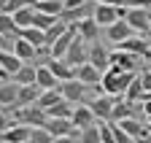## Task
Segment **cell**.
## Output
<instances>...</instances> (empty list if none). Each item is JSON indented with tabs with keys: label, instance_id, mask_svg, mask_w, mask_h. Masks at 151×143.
Returning <instances> with one entry per match:
<instances>
[{
	"label": "cell",
	"instance_id": "1",
	"mask_svg": "<svg viewBox=\"0 0 151 143\" xmlns=\"http://www.w3.org/2000/svg\"><path fill=\"white\" fill-rule=\"evenodd\" d=\"M138 73H132V70H116V68H108L105 73H103V92L113 95V97H124L127 92V86L135 81Z\"/></svg>",
	"mask_w": 151,
	"mask_h": 143
},
{
	"label": "cell",
	"instance_id": "2",
	"mask_svg": "<svg viewBox=\"0 0 151 143\" xmlns=\"http://www.w3.org/2000/svg\"><path fill=\"white\" fill-rule=\"evenodd\" d=\"M11 116H14V121L30 124V127H46V121H49V111L41 108L38 103L22 105V108H11Z\"/></svg>",
	"mask_w": 151,
	"mask_h": 143
},
{
	"label": "cell",
	"instance_id": "3",
	"mask_svg": "<svg viewBox=\"0 0 151 143\" xmlns=\"http://www.w3.org/2000/svg\"><path fill=\"white\" fill-rule=\"evenodd\" d=\"M127 6H108V3H97L94 8V19L100 27H111L116 19H127Z\"/></svg>",
	"mask_w": 151,
	"mask_h": 143
},
{
	"label": "cell",
	"instance_id": "4",
	"mask_svg": "<svg viewBox=\"0 0 151 143\" xmlns=\"http://www.w3.org/2000/svg\"><path fill=\"white\" fill-rule=\"evenodd\" d=\"M127 22L132 24L138 35L151 38V8H129L127 11Z\"/></svg>",
	"mask_w": 151,
	"mask_h": 143
},
{
	"label": "cell",
	"instance_id": "5",
	"mask_svg": "<svg viewBox=\"0 0 151 143\" xmlns=\"http://www.w3.org/2000/svg\"><path fill=\"white\" fill-rule=\"evenodd\" d=\"M116 100H119V97H113V95L103 92V95H97V97H94L89 105H92L94 116H97L100 121H111V119H113V105H116Z\"/></svg>",
	"mask_w": 151,
	"mask_h": 143
},
{
	"label": "cell",
	"instance_id": "6",
	"mask_svg": "<svg viewBox=\"0 0 151 143\" xmlns=\"http://www.w3.org/2000/svg\"><path fill=\"white\" fill-rule=\"evenodd\" d=\"M76 35H78V24H76V22H70V24H68V30H65L60 38L51 43L49 54H51V57H65V54H68V49H70V43L76 41Z\"/></svg>",
	"mask_w": 151,
	"mask_h": 143
},
{
	"label": "cell",
	"instance_id": "7",
	"mask_svg": "<svg viewBox=\"0 0 151 143\" xmlns=\"http://www.w3.org/2000/svg\"><path fill=\"white\" fill-rule=\"evenodd\" d=\"M62 60H65V62H70L73 68H78V65L89 62V46H86V41L81 38V35H76V41L70 43V49H68V54H65Z\"/></svg>",
	"mask_w": 151,
	"mask_h": 143
},
{
	"label": "cell",
	"instance_id": "8",
	"mask_svg": "<svg viewBox=\"0 0 151 143\" xmlns=\"http://www.w3.org/2000/svg\"><path fill=\"white\" fill-rule=\"evenodd\" d=\"M143 57L138 54H132V51H124L116 46V51L111 54V68H116V70H132V73H138V62Z\"/></svg>",
	"mask_w": 151,
	"mask_h": 143
},
{
	"label": "cell",
	"instance_id": "9",
	"mask_svg": "<svg viewBox=\"0 0 151 143\" xmlns=\"http://www.w3.org/2000/svg\"><path fill=\"white\" fill-rule=\"evenodd\" d=\"M60 89H62V97L65 100H70V103H84V97H86V92H89V86L84 84V81H78V78H70V81H62L60 84Z\"/></svg>",
	"mask_w": 151,
	"mask_h": 143
},
{
	"label": "cell",
	"instance_id": "10",
	"mask_svg": "<svg viewBox=\"0 0 151 143\" xmlns=\"http://www.w3.org/2000/svg\"><path fill=\"white\" fill-rule=\"evenodd\" d=\"M76 78L84 81L86 86H97V84H103V70L94 68L92 62H84V65L76 68Z\"/></svg>",
	"mask_w": 151,
	"mask_h": 143
},
{
	"label": "cell",
	"instance_id": "11",
	"mask_svg": "<svg viewBox=\"0 0 151 143\" xmlns=\"http://www.w3.org/2000/svg\"><path fill=\"white\" fill-rule=\"evenodd\" d=\"M46 65L51 68V73L60 78V81H70V78H76V68H73L70 62H65L62 57H51V54H49Z\"/></svg>",
	"mask_w": 151,
	"mask_h": 143
},
{
	"label": "cell",
	"instance_id": "12",
	"mask_svg": "<svg viewBox=\"0 0 151 143\" xmlns=\"http://www.w3.org/2000/svg\"><path fill=\"white\" fill-rule=\"evenodd\" d=\"M46 130L54 135V138H60V135H73L76 130V124H73V119H62V116H49V121H46Z\"/></svg>",
	"mask_w": 151,
	"mask_h": 143
},
{
	"label": "cell",
	"instance_id": "13",
	"mask_svg": "<svg viewBox=\"0 0 151 143\" xmlns=\"http://www.w3.org/2000/svg\"><path fill=\"white\" fill-rule=\"evenodd\" d=\"M105 32H108V41H113V43H122L129 35H135V30H132V24L127 19H116L111 27H105Z\"/></svg>",
	"mask_w": 151,
	"mask_h": 143
},
{
	"label": "cell",
	"instance_id": "14",
	"mask_svg": "<svg viewBox=\"0 0 151 143\" xmlns=\"http://www.w3.org/2000/svg\"><path fill=\"white\" fill-rule=\"evenodd\" d=\"M94 8H97V0H89V3L78 6V8H65L62 11V19L70 24V22H81L86 16H94Z\"/></svg>",
	"mask_w": 151,
	"mask_h": 143
},
{
	"label": "cell",
	"instance_id": "15",
	"mask_svg": "<svg viewBox=\"0 0 151 143\" xmlns=\"http://www.w3.org/2000/svg\"><path fill=\"white\" fill-rule=\"evenodd\" d=\"M73 124H76V127H78V130H84V127H89V124H94V121H97V116H94V111H92V105H84V103H78V105H76V108H73Z\"/></svg>",
	"mask_w": 151,
	"mask_h": 143
},
{
	"label": "cell",
	"instance_id": "16",
	"mask_svg": "<svg viewBox=\"0 0 151 143\" xmlns=\"http://www.w3.org/2000/svg\"><path fill=\"white\" fill-rule=\"evenodd\" d=\"M89 62H92L94 68H100L103 73L111 68V54L105 51V46H103V43H97V41H94V43L89 46Z\"/></svg>",
	"mask_w": 151,
	"mask_h": 143
},
{
	"label": "cell",
	"instance_id": "17",
	"mask_svg": "<svg viewBox=\"0 0 151 143\" xmlns=\"http://www.w3.org/2000/svg\"><path fill=\"white\" fill-rule=\"evenodd\" d=\"M41 92H43V89L38 86V84H22V86H19V97H16V105H14V108H22V105L38 103Z\"/></svg>",
	"mask_w": 151,
	"mask_h": 143
},
{
	"label": "cell",
	"instance_id": "18",
	"mask_svg": "<svg viewBox=\"0 0 151 143\" xmlns=\"http://www.w3.org/2000/svg\"><path fill=\"white\" fill-rule=\"evenodd\" d=\"M19 86L22 84H16L14 78L8 81H0V105H8V108H14L16 105V97H19Z\"/></svg>",
	"mask_w": 151,
	"mask_h": 143
},
{
	"label": "cell",
	"instance_id": "19",
	"mask_svg": "<svg viewBox=\"0 0 151 143\" xmlns=\"http://www.w3.org/2000/svg\"><path fill=\"white\" fill-rule=\"evenodd\" d=\"M30 132H32V127L30 124H22V121H14L11 127L3 132V138L8 140V143H24V140H30Z\"/></svg>",
	"mask_w": 151,
	"mask_h": 143
},
{
	"label": "cell",
	"instance_id": "20",
	"mask_svg": "<svg viewBox=\"0 0 151 143\" xmlns=\"http://www.w3.org/2000/svg\"><path fill=\"white\" fill-rule=\"evenodd\" d=\"M0 32L6 35V41H16L19 35H22V27H19L16 22H14V16L11 14H6V11H0Z\"/></svg>",
	"mask_w": 151,
	"mask_h": 143
},
{
	"label": "cell",
	"instance_id": "21",
	"mask_svg": "<svg viewBox=\"0 0 151 143\" xmlns=\"http://www.w3.org/2000/svg\"><path fill=\"white\" fill-rule=\"evenodd\" d=\"M78 24V35L86 41V43H94L97 41V32H100V24H97V19L94 16H86V19H81V22H76Z\"/></svg>",
	"mask_w": 151,
	"mask_h": 143
},
{
	"label": "cell",
	"instance_id": "22",
	"mask_svg": "<svg viewBox=\"0 0 151 143\" xmlns=\"http://www.w3.org/2000/svg\"><path fill=\"white\" fill-rule=\"evenodd\" d=\"M14 51H16V57H22L24 62H35V57H38V49L27 38H22V35L14 41Z\"/></svg>",
	"mask_w": 151,
	"mask_h": 143
},
{
	"label": "cell",
	"instance_id": "23",
	"mask_svg": "<svg viewBox=\"0 0 151 143\" xmlns=\"http://www.w3.org/2000/svg\"><path fill=\"white\" fill-rule=\"evenodd\" d=\"M35 84L41 86V89H54V86H60L62 81L57 78V76L51 73V68L43 62V65H38V78H35Z\"/></svg>",
	"mask_w": 151,
	"mask_h": 143
},
{
	"label": "cell",
	"instance_id": "24",
	"mask_svg": "<svg viewBox=\"0 0 151 143\" xmlns=\"http://www.w3.org/2000/svg\"><path fill=\"white\" fill-rule=\"evenodd\" d=\"M22 38H27V41L38 49V54H41V49H49V46H46V32L38 30V27H32V24L22 30Z\"/></svg>",
	"mask_w": 151,
	"mask_h": 143
},
{
	"label": "cell",
	"instance_id": "25",
	"mask_svg": "<svg viewBox=\"0 0 151 143\" xmlns=\"http://www.w3.org/2000/svg\"><path fill=\"white\" fill-rule=\"evenodd\" d=\"M11 78H14L16 84H35V78H38V68H35L32 62H24Z\"/></svg>",
	"mask_w": 151,
	"mask_h": 143
},
{
	"label": "cell",
	"instance_id": "26",
	"mask_svg": "<svg viewBox=\"0 0 151 143\" xmlns=\"http://www.w3.org/2000/svg\"><path fill=\"white\" fill-rule=\"evenodd\" d=\"M35 11H43V14H51V16H62L65 0H35Z\"/></svg>",
	"mask_w": 151,
	"mask_h": 143
},
{
	"label": "cell",
	"instance_id": "27",
	"mask_svg": "<svg viewBox=\"0 0 151 143\" xmlns=\"http://www.w3.org/2000/svg\"><path fill=\"white\" fill-rule=\"evenodd\" d=\"M60 100H62V89H60V86H54V89H43V92H41V97H38V105L49 111L51 105H57Z\"/></svg>",
	"mask_w": 151,
	"mask_h": 143
},
{
	"label": "cell",
	"instance_id": "28",
	"mask_svg": "<svg viewBox=\"0 0 151 143\" xmlns=\"http://www.w3.org/2000/svg\"><path fill=\"white\" fill-rule=\"evenodd\" d=\"M11 16H14V22H16L19 27H22V30H24V27H30V24H32V16H35V6H24V8L14 11Z\"/></svg>",
	"mask_w": 151,
	"mask_h": 143
},
{
	"label": "cell",
	"instance_id": "29",
	"mask_svg": "<svg viewBox=\"0 0 151 143\" xmlns=\"http://www.w3.org/2000/svg\"><path fill=\"white\" fill-rule=\"evenodd\" d=\"M143 95H146V89H143V81H140V73H138V76H135V81L127 86L124 97H127V100H132V103H140V100H143Z\"/></svg>",
	"mask_w": 151,
	"mask_h": 143
},
{
	"label": "cell",
	"instance_id": "30",
	"mask_svg": "<svg viewBox=\"0 0 151 143\" xmlns=\"http://www.w3.org/2000/svg\"><path fill=\"white\" fill-rule=\"evenodd\" d=\"M81 143H103L100 124H89V127H84L81 130Z\"/></svg>",
	"mask_w": 151,
	"mask_h": 143
},
{
	"label": "cell",
	"instance_id": "31",
	"mask_svg": "<svg viewBox=\"0 0 151 143\" xmlns=\"http://www.w3.org/2000/svg\"><path fill=\"white\" fill-rule=\"evenodd\" d=\"M51 140H54V135H51L46 127H32L30 140H24V143H51Z\"/></svg>",
	"mask_w": 151,
	"mask_h": 143
},
{
	"label": "cell",
	"instance_id": "32",
	"mask_svg": "<svg viewBox=\"0 0 151 143\" xmlns=\"http://www.w3.org/2000/svg\"><path fill=\"white\" fill-rule=\"evenodd\" d=\"M111 127H113V135H116V143H138V140L132 138V135L122 127L119 121H111Z\"/></svg>",
	"mask_w": 151,
	"mask_h": 143
},
{
	"label": "cell",
	"instance_id": "33",
	"mask_svg": "<svg viewBox=\"0 0 151 143\" xmlns=\"http://www.w3.org/2000/svg\"><path fill=\"white\" fill-rule=\"evenodd\" d=\"M14 124V116H11V108H6V105H0V135H3L8 127Z\"/></svg>",
	"mask_w": 151,
	"mask_h": 143
},
{
	"label": "cell",
	"instance_id": "34",
	"mask_svg": "<svg viewBox=\"0 0 151 143\" xmlns=\"http://www.w3.org/2000/svg\"><path fill=\"white\" fill-rule=\"evenodd\" d=\"M100 135H103V143H116V135H113L111 124H100Z\"/></svg>",
	"mask_w": 151,
	"mask_h": 143
},
{
	"label": "cell",
	"instance_id": "35",
	"mask_svg": "<svg viewBox=\"0 0 151 143\" xmlns=\"http://www.w3.org/2000/svg\"><path fill=\"white\" fill-rule=\"evenodd\" d=\"M51 143H81V130L73 132V135H60V138H54Z\"/></svg>",
	"mask_w": 151,
	"mask_h": 143
},
{
	"label": "cell",
	"instance_id": "36",
	"mask_svg": "<svg viewBox=\"0 0 151 143\" xmlns=\"http://www.w3.org/2000/svg\"><path fill=\"white\" fill-rule=\"evenodd\" d=\"M127 8H151V0H124Z\"/></svg>",
	"mask_w": 151,
	"mask_h": 143
},
{
	"label": "cell",
	"instance_id": "37",
	"mask_svg": "<svg viewBox=\"0 0 151 143\" xmlns=\"http://www.w3.org/2000/svg\"><path fill=\"white\" fill-rule=\"evenodd\" d=\"M140 81H143V89H146V92H151V70L140 73Z\"/></svg>",
	"mask_w": 151,
	"mask_h": 143
},
{
	"label": "cell",
	"instance_id": "38",
	"mask_svg": "<svg viewBox=\"0 0 151 143\" xmlns=\"http://www.w3.org/2000/svg\"><path fill=\"white\" fill-rule=\"evenodd\" d=\"M84 3H89V0H65V8H78Z\"/></svg>",
	"mask_w": 151,
	"mask_h": 143
},
{
	"label": "cell",
	"instance_id": "39",
	"mask_svg": "<svg viewBox=\"0 0 151 143\" xmlns=\"http://www.w3.org/2000/svg\"><path fill=\"white\" fill-rule=\"evenodd\" d=\"M97 3H108V6H124V0H97Z\"/></svg>",
	"mask_w": 151,
	"mask_h": 143
},
{
	"label": "cell",
	"instance_id": "40",
	"mask_svg": "<svg viewBox=\"0 0 151 143\" xmlns=\"http://www.w3.org/2000/svg\"><path fill=\"white\" fill-rule=\"evenodd\" d=\"M138 143H151V132H148V135H143V138H140Z\"/></svg>",
	"mask_w": 151,
	"mask_h": 143
},
{
	"label": "cell",
	"instance_id": "41",
	"mask_svg": "<svg viewBox=\"0 0 151 143\" xmlns=\"http://www.w3.org/2000/svg\"><path fill=\"white\" fill-rule=\"evenodd\" d=\"M6 6H8V0H0V11H6Z\"/></svg>",
	"mask_w": 151,
	"mask_h": 143
},
{
	"label": "cell",
	"instance_id": "42",
	"mask_svg": "<svg viewBox=\"0 0 151 143\" xmlns=\"http://www.w3.org/2000/svg\"><path fill=\"white\" fill-rule=\"evenodd\" d=\"M146 124H148V130H151V114H148V116H146Z\"/></svg>",
	"mask_w": 151,
	"mask_h": 143
},
{
	"label": "cell",
	"instance_id": "43",
	"mask_svg": "<svg viewBox=\"0 0 151 143\" xmlns=\"http://www.w3.org/2000/svg\"><path fill=\"white\" fill-rule=\"evenodd\" d=\"M0 143H8V140H6V138H3V135H0Z\"/></svg>",
	"mask_w": 151,
	"mask_h": 143
}]
</instances>
